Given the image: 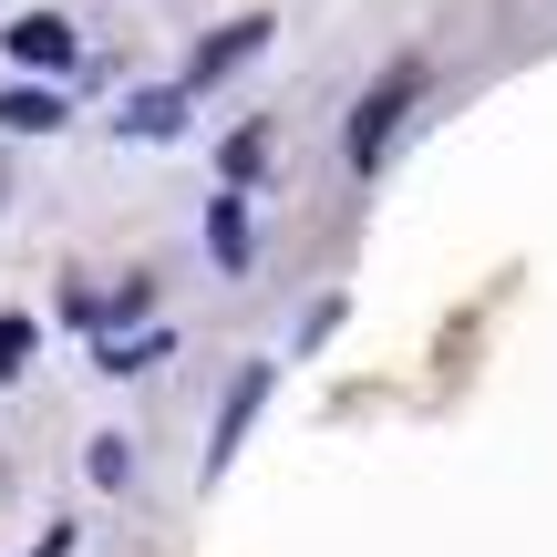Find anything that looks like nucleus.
<instances>
[{"mask_svg":"<svg viewBox=\"0 0 557 557\" xmlns=\"http://www.w3.org/2000/svg\"><path fill=\"white\" fill-rule=\"evenodd\" d=\"M73 52H83V41H73V21H62V11H21L11 21V62H32V73H62Z\"/></svg>","mask_w":557,"mask_h":557,"instance_id":"3","label":"nucleus"},{"mask_svg":"<svg viewBox=\"0 0 557 557\" xmlns=\"http://www.w3.org/2000/svg\"><path fill=\"white\" fill-rule=\"evenodd\" d=\"M32 361V320H0V372H21Z\"/></svg>","mask_w":557,"mask_h":557,"instance_id":"10","label":"nucleus"},{"mask_svg":"<svg viewBox=\"0 0 557 557\" xmlns=\"http://www.w3.org/2000/svg\"><path fill=\"white\" fill-rule=\"evenodd\" d=\"M21 557H73V527H52V537H32Z\"/></svg>","mask_w":557,"mask_h":557,"instance_id":"11","label":"nucleus"},{"mask_svg":"<svg viewBox=\"0 0 557 557\" xmlns=\"http://www.w3.org/2000/svg\"><path fill=\"white\" fill-rule=\"evenodd\" d=\"M259 403H269V361H248V372H238V393L218 403V444H207V475H227V455L248 444V423H259Z\"/></svg>","mask_w":557,"mask_h":557,"instance_id":"2","label":"nucleus"},{"mask_svg":"<svg viewBox=\"0 0 557 557\" xmlns=\"http://www.w3.org/2000/svg\"><path fill=\"white\" fill-rule=\"evenodd\" d=\"M207 248H218V269H248V207L238 197L207 207Z\"/></svg>","mask_w":557,"mask_h":557,"instance_id":"5","label":"nucleus"},{"mask_svg":"<svg viewBox=\"0 0 557 557\" xmlns=\"http://www.w3.org/2000/svg\"><path fill=\"white\" fill-rule=\"evenodd\" d=\"M259 41H269V21H259V11H248V21H227V32H207V41H197V73H186V83H227L248 52H259Z\"/></svg>","mask_w":557,"mask_h":557,"instance_id":"4","label":"nucleus"},{"mask_svg":"<svg viewBox=\"0 0 557 557\" xmlns=\"http://www.w3.org/2000/svg\"><path fill=\"white\" fill-rule=\"evenodd\" d=\"M124 135H186V94H135V114H124Z\"/></svg>","mask_w":557,"mask_h":557,"instance_id":"7","label":"nucleus"},{"mask_svg":"<svg viewBox=\"0 0 557 557\" xmlns=\"http://www.w3.org/2000/svg\"><path fill=\"white\" fill-rule=\"evenodd\" d=\"M103 372H145V361H165V331H135V341H103Z\"/></svg>","mask_w":557,"mask_h":557,"instance_id":"9","label":"nucleus"},{"mask_svg":"<svg viewBox=\"0 0 557 557\" xmlns=\"http://www.w3.org/2000/svg\"><path fill=\"white\" fill-rule=\"evenodd\" d=\"M62 124V94H0V135H52Z\"/></svg>","mask_w":557,"mask_h":557,"instance_id":"6","label":"nucleus"},{"mask_svg":"<svg viewBox=\"0 0 557 557\" xmlns=\"http://www.w3.org/2000/svg\"><path fill=\"white\" fill-rule=\"evenodd\" d=\"M269 165V124H238V135H227V186H248Z\"/></svg>","mask_w":557,"mask_h":557,"instance_id":"8","label":"nucleus"},{"mask_svg":"<svg viewBox=\"0 0 557 557\" xmlns=\"http://www.w3.org/2000/svg\"><path fill=\"white\" fill-rule=\"evenodd\" d=\"M413 103H423V62H393V73L351 103V165H361V176L393 156V135H403V114H413Z\"/></svg>","mask_w":557,"mask_h":557,"instance_id":"1","label":"nucleus"}]
</instances>
